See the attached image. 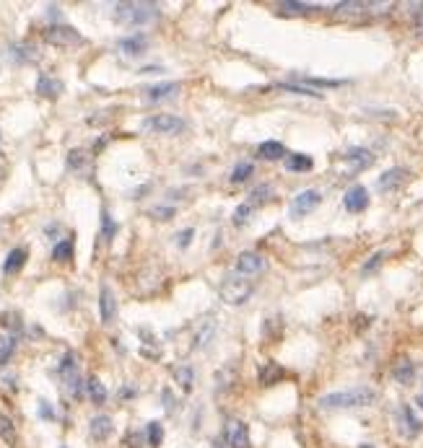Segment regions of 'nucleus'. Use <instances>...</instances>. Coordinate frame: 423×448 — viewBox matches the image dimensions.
Returning <instances> with one entry per match:
<instances>
[{"instance_id": "f257e3e1", "label": "nucleus", "mask_w": 423, "mask_h": 448, "mask_svg": "<svg viewBox=\"0 0 423 448\" xmlns=\"http://www.w3.org/2000/svg\"><path fill=\"white\" fill-rule=\"evenodd\" d=\"M376 402V391L369 386H354V389L330 391L325 397H320V407L322 409H358L369 407Z\"/></svg>"}, {"instance_id": "f03ea898", "label": "nucleus", "mask_w": 423, "mask_h": 448, "mask_svg": "<svg viewBox=\"0 0 423 448\" xmlns=\"http://www.w3.org/2000/svg\"><path fill=\"white\" fill-rule=\"evenodd\" d=\"M115 21L125 24V26H143L158 19L156 3H115Z\"/></svg>"}, {"instance_id": "7ed1b4c3", "label": "nucleus", "mask_w": 423, "mask_h": 448, "mask_svg": "<svg viewBox=\"0 0 423 448\" xmlns=\"http://www.w3.org/2000/svg\"><path fill=\"white\" fill-rule=\"evenodd\" d=\"M252 293H255V283L247 280V277H229L218 288L221 301L229 303V306H242V303H247L252 298Z\"/></svg>"}, {"instance_id": "20e7f679", "label": "nucleus", "mask_w": 423, "mask_h": 448, "mask_svg": "<svg viewBox=\"0 0 423 448\" xmlns=\"http://www.w3.org/2000/svg\"><path fill=\"white\" fill-rule=\"evenodd\" d=\"M42 40L52 44V47H78L83 44V37L73 26H65V24H49L47 29L42 31Z\"/></svg>"}, {"instance_id": "39448f33", "label": "nucleus", "mask_w": 423, "mask_h": 448, "mask_svg": "<svg viewBox=\"0 0 423 448\" xmlns=\"http://www.w3.org/2000/svg\"><path fill=\"white\" fill-rule=\"evenodd\" d=\"M185 127V119H179L177 114H154L143 122V130L154 135H179Z\"/></svg>"}, {"instance_id": "423d86ee", "label": "nucleus", "mask_w": 423, "mask_h": 448, "mask_svg": "<svg viewBox=\"0 0 423 448\" xmlns=\"http://www.w3.org/2000/svg\"><path fill=\"white\" fill-rule=\"evenodd\" d=\"M224 443L229 448H249V428L242 420H229L224 428Z\"/></svg>"}, {"instance_id": "0eeeda50", "label": "nucleus", "mask_w": 423, "mask_h": 448, "mask_svg": "<svg viewBox=\"0 0 423 448\" xmlns=\"http://www.w3.org/2000/svg\"><path fill=\"white\" fill-rule=\"evenodd\" d=\"M320 203H322V195H320L317 189H304V192H299V195L291 200V215H294V218L309 215Z\"/></svg>"}, {"instance_id": "6e6552de", "label": "nucleus", "mask_w": 423, "mask_h": 448, "mask_svg": "<svg viewBox=\"0 0 423 448\" xmlns=\"http://www.w3.org/2000/svg\"><path fill=\"white\" fill-rule=\"evenodd\" d=\"M408 176H410V171L403 169V166L387 169V171L376 179V189H379V192H395V189H400V187L408 182Z\"/></svg>"}, {"instance_id": "1a4fd4ad", "label": "nucleus", "mask_w": 423, "mask_h": 448, "mask_svg": "<svg viewBox=\"0 0 423 448\" xmlns=\"http://www.w3.org/2000/svg\"><path fill=\"white\" fill-rule=\"evenodd\" d=\"M376 3H358V0H348V3H335L333 13L340 16V19H361V16H369L374 13Z\"/></svg>"}, {"instance_id": "9d476101", "label": "nucleus", "mask_w": 423, "mask_h": 448, "mask_svg": "<svg viewBox=\"0 0 423 448\" xmlns=\"http://www.w3.org/2000/svg\"><path fill=\"white\" fill-rule=\"evenodd\" d=\"M397 425H400V433H403L405 438H415V436L423 430V422L415 417V412L410 404H403V407L397 409Z\"/></svg>"}, {"instance_id": "9b49d317", "label": "nucleus", "mask_w": 423, "mask_h": 448, "mask_svg": "<svg viewBox=\"0 0 423 448\" xmlns=\"http://www.w3.org/2000/svg\"><path fill=\"white\" fill-rule=\"evenodd\" d=\"M343 161L348 164L351 174H358V171H364V169H369V166L374 164V156L366 148H348L343 153Z\"/></svg>"}, {"instance_id": "f8f14e48", "label": "nucleus", "mask_w": 423, "mask_h": 448, "mask_svg": "<svg viewBox=\"0 0 423 448\" xmlns=\"http://www.w3.org/2000/svg\"><path fill=\"white\" fill-rule=\"evenodd\" d=\"M343 205L348 213H364L366 207H369V192H366V187L361 184L351 187L343 197Z\"/></svg>"}, {"instance_id": "ddd939ff", "label": "nucleus", "mask_w": 423, "mask_h": 448, "mask_svg": "<svg viewBox=\"0 0 423 448\" xmlns=\"http://www.w3.org/2000/svg\"><path fill=\"white\" fill-rule=\"evenodd\" d=\"M260 270H265V257L257 252H242L236 257V273L242 275H255Z\"/></svg>"}, {"instance_id": "4468645a", "label": "nucleus", "mask_w": 423, "mask_h": 448, "mask_svg": "<svg viewBox=\"0 0 423 448\" xmlns=\"http://www.w3.org/2000/svg\"><path fill=\"white\" fill-rule=\"evenodd\" d=\"M117 49L122 52V55H128V58H138V55H143L148 49V37L146 34H130V37H125V40L117 42Z\"/></svg>"}, {"instance_id": "2eb2a0df", "label": "nucleus", "mask_w": 423, "mask_h": 448, "mask_svg": "<svg viewBox=\"0 0 423 448\" xmlns=\"http://www.w3.org/2000/svg\"><path fill=\"white\" fill-rule=\"evenodd\" d=\"M179 94V83L174 80H167V83H156V86L146 88V101L156 104V101H167V98H174Z\"/></svg>"}, {"instance_id": "dca6fc26", "label": "nucleus", "mask_w": 423, "mask_h": 448, "mask_svg": "<svg viewBox=\"0 0 423 448\" xmlns=\"http://www.w3.org/2000/svg\"><path fill=\"white\" fill-rule=\"evenodd\" d=\"M99 311H101L104 324H112V319L117 316V301H115V293L109 291L107 285H101V291H99Z\"/></svg>"}, {"instance_id": "f3484780", "label": "nucleus", "mask_w": 423, "mask_h": 448, "mask_svg": "<svg viewBox=\"0 0 423 448\" xmlns=\"http://www.w3.org/2000/svg\"><path fill=\"white\" fill-rule=\"evenodd\" d=\"M257 379H260V386H276L278 381L285 379V370L283 365H278V363H263V368L257 373Z\"/></svg>"}, {"instance_id": "a211bd4d", "label": "nucleus", "mask_w": 423, "mask_h": 448, "mask_svg": "<svg viewBox=\"0 0 423 448\" xmlns=\"http://www.w3.org/2000/svg\"><path fill=\"white\" fill-rule=\"evenodd\" d=\"M392 376L397 384H413L415 381V363L410 361V358H400V361L392 365Z\"/></svg>"}, {"instance_id": "6ab92c4d", "label": "nucleus", "mask_w": 423, "mask_h": 448, "mask_svg": "<svg viewBox=\"0 0 423 448\" xmlns=\"http://www.w3.org/2000/svg\"><path fill=\"white\" fill-rule=\"evenodd\" d=\"M63 91H65L63 80L52 78V76H40V80H37V94L44 98H58Z\"/></svg>"}, {"instance_id": "aec40b11", "label": "nucleus", "mask_w": 423, "mask_h": 448, "mask_svg": "<svg viewBox=\"0 0 423 448\" xmlns=\"http://www.w3.org/2000/svg\"><path fill=\"white\" fill-rule=\"evenodd\" d=\"M26 259H29V252L24 249V246H16V249H10L8 257H6V264H3V270H6V275H16L26 264Z\"/></svg>"}, {"instance_id": "412c9836", "label": "nucleus", "mask_w": 423, "mask_h": 448, "mask_svg": "<svg viewBox=\"0 0 423 448\" xmlns=\"http://www.w3.org/2000/svg\"><path fill=\"white\" fill-rule=\"evenodd\" d=\"M257 156L265 158V161H281V158H285L288 153H285L283 143H276V140H265L263 146L257 148Z\"/></svg>"}, {"instance_id": "4be33fe9", "label": "nucleus", "mask_w": 423, "mask_h": 448, "mask_svg": "<svg viewBox=\"0 0 423 448\" xmlns=\"http://www.w3.org/2000/svg\"><path fill=\"white\" fill-rule=\"evenodd\" d=\"M91 438L94 440H107L112 436V417L107 415H97V417L91 420Z\"/></svg>"}, {"instance_id": "5701e85b", "label": "nucleus", "mask_w": 423, "mask_h": 448, "mask_svg": "<svg viewBox=\"0 0 423 448\" xmlns=\"http://www.w3.org/2000/svg\"><path fill=\"white\" fill-rule=\"evenodd\" d=\"M278 10L283 13V16H309V13H315L320 10L317 6H309V3H294V0H285L278 6Z\"/></svg>"}, {"instance_id": "b1692460", "label": "nucleus", "mask_w": 423, "mask_h": 448, "mask_svg": "<svg viewBox=\"0 0 423 448\" xmlns=\"http://www.w3.org/2000/svg\"><path fill=\"white\" fill-rule=\"evenodd\" d=\"M273 88H278V91H285V94H296V96L322 98V94H320V91H315V88H309V86H301V83H276Z\"/></svg>"}, {"instance_id": "393cba45", "label": "nucleus", "mask_w": 423, "mask_h": 448, "mask_svg": "<svg viewBox=\"0 0 423 448\" xmlns=\"http://www.w3.org/2000/svg\"><path fill=\"white\" fill-rule=\"evenodd\" d=\"M315 166L312 156H306V153H291V156H285V169L288 171H309Z\"/></svg>"}, {"instance_id": "a878e982", "label": "nucleus", "mask_w": 423, "mask_h": 448, "mask_svg": "<svg viewBox=\"0 0 423 448\" xmlns=\"http://www.w3.org/2000/svg\"><path fill=\"white\" fill-rule=\"evenodd\" d=\"M73 239H63V241H58L55 244V249H52V259L55 262H70L73 259Z\"/></svg>"}, {"instance_id": "bb28decb", "label": "nucleus", "mask_w": 423, "mask_h": 448, "mask_svg": "<svg viewBox=\"0 0 423 448\" xmlns=\"http://www.w3.org/2000/svg\"><path fill=\"white\" fill-rule=\"evenodd\" d=\"M299 80L301 86H309V88H338L343 86V80H330V78H312V76H294V83Z\"/></svg>"}, {"instance_id": "cd10ccee", "label": "nucleus", "mask_w": 423, "mask_h": 448, "mask_svg": "<svg viewBox=\"0 0 423 448\" xmlns=\"http://www.w3.org/2000/svg\"><path fill=\"white\" fill-rule=\"evenodd\" d=\"M252 174H255V164H252V161H239V164L234 166V171H231V184H242V182H247Z\"/></svg>"}, {"instance_id": "c85d7f7f", "label": "nucleus", "mask_w": 423, "mask_h": 448, "mask_svg": "<svg viewBox=\"0 0 423 448\" xmlns=\"http://www.w3.org/2000/svg\"><path fill=\"white\" fill-rule=\"evenodd\" d=\"M86 394L91 397L94 404H104V402H107V389H104V384H101L99 379L86 381Z\"/></svg>"}, {"instance_id": "c756f323", "label": "nucleus", "mask_w": 423, "mask_h": 448, "mask_svg": "<svg viewBox=\"0 0 423 448\" xmlns=\"http://www.w3.org/2000/svg\"><path fill=\"white\" fill-rule=\"evenodd\" d=\"M270 195H273V187L257 184L255 189L249 192V200H247V203L252 205V207H257V205H263V203H270Z\"/></svg>"}, {"instance_id": "7c9ffc66", "label": "nucleus", "mask_w": 423, "mask_h": 448, "mask_svg": "<svg viewBox=\"0 0 423 448\" xmlns=\"http://www.w3.org/2000/svg\"><path fill=\"white\" fill-rule=\"evenodd\" d=\"M281 334H283V322H281L278 316H273V319H267V322L263 324V337H265L267 342H276Z\"/></svg>"}, {"instance_id": "2f4dec72", "label": "nucleus", "mask_w": 423, "mask_h": 448, "mask_svg": "<svg viewBox=\"0 0 423 448\" xmlns=\"http://www.w3.org/2000/svg\"><path fill=\"white\" fill-rule=\"evenodd\" d=\"M16 352V337H0V365H6L10 361V355Z\"/></svg>"}, {"instance_id": "473e14b6", "label": "nucleus", "mask_w": 423, "mask_h": 448, "mask_svg": "<svg viewBox=\"0 0 423 448\" xmlns=\"http://www.w3.org/2000/svg\"><path fill=\"white\" fill-rule=\"evenodd\" d=\"M146 436H148V446H154V448L161 446V440H164V428H161V422H148Z\"/></svg>"}, {"instance_id": "72a5a7b5", "label": "nucleus", "mask_w": 423, "mask_h": 448, "mask_svg": "<svg viewBox=\"0 0 423 448\" xmlns=\"http://www.w3.org/2000/svg\"><path fill=\"white\" fill-rule=\"evenodd\" d=\"M117 234V223L112 221V215L107 210H101V236H104V241H112Z\"/></svg>"}, {"instance_id": "f704fd0d", "label": "nucleus", "mask_w": 423, "mask_h": 448, "mask_svg": "<svg viewBox=\"0 0 423 448\" xmlns=\"http://www.w3.org/2000/svg\"><path fill=\"white\" fill-rule=\"evenodd\" d=\"M0 438L6 443H16V428H13V420L0 415Z\"/></svg>"}, {"instance_id": "c9c22d12", "label": "nucleus", "mask_w": 423, "mask_h": 448, "mask_svg": "<svg viewBox=\"0 0 423 448\" xmlns=\"http://www.w3.org/2000/svg\"><path fill=\"white\" fill-rule=\"evenodd\" d=\"M86 164H89V156H86V150L76 148V150H70V153H68V166L73 169V171H81V169H83Z\"/></svg>"}, {"instance_id": "e433bc0d", "label": "nucleus", "mask_w": 423, "mask_h": 448, "mask_svg": "<svg viewBox=\"0 0 423 448\" xmlns=\"http://www.w3.org/2000/svg\"><path fill=\"white\" fill-rule=\"evenodd\" d=\"M234 381H236L234 368H224V370H218L216 373V384H218V389L221 391L231 389V386H234Z\"/></svg>"}, {"instance_id": "4c0bfd02", "label": "nucleus", "mask_w": 423, "mask_h": 448, "mask_svg": "<svg viewBox=\"0 0 423 448\" xmlns=\"http://www.w3.org/2000/svg\"><path fill=\"white\" fill-rule=\"evenodd\" d=\"M174 376H177V381L179 384H182V389L185 391H190L192 389V368H190V365H179L177 370H174Z\"/></svg>"}, {"instance_id": "58836bf2", "label": "nucleus", "mask_w": 423, "mask_h": 448, "mask_svg": "<svg viewBox=\"0 0 423 448\" xmlns=\"http://www.w3.org/2000/svg\"><path fill=\"white\" fill-rule=\"evenodd\" d=\"M384 257H387V252H376V254H372L369 257V262L364 264V270H361V275H372V273H376L379 267H382V262H384Z\"/></svg>"}, {"instance_id": "ea45409f", "label": "nucleus", "mask_w": 423, "mask_h": 448, "mask_svg": "<svg viewBox=\"0 0 423 448\" xmlns=\"http://www.w3.org/2000/svg\"><path fill=\"white\" fill-rule=\"evenodd\" d=\"M252 210H255V207H252L249 203L239 205V207L234 210V225H247V223H249V215H252Z\"/></svg>"}, {"instance_id": "a19ab883", "label": "nucleus", "mask_w": 423, "mask_h": 448, "mask_svg": "<svg viewBox=\"0 0 423 448\" xmlns=\"http://www.w3.org/2000/svg\"><path fill=\"white\" fill-rule=\"evenodd\" d=\"M192 236H195V231H192V228H185L182 234L174 236V239H177V246H182V249H188L190 241H192Z\"/></svg>"}, {"instance_id": "79ce46f5", "label": "nucleus", "mask_w": 423, "mask_h": 448, "mask_svg": "<svg viewBox=\"0 0 423 448\" xmlns=\"http://www.w3.org/2000/svg\"><path fill=\"white\" fill-rule=\"evenodd\" d=\"M151 215H156L158 221H169V218L174 215V207H154V210H151Z\"/></svg>"}, {"instance_id": "37998d69", "label": "nucleus", "mask_w": 423, "mask_h": 448, "mask_svg": "<svg viewBox=\"0 0 423 448\" xmlns=\"http://www.w3.org/2000/svg\"><path fill=\"white\" fill-rule=\"evenodd\" d=\"M413 19H415V24L423 29V3H415L413 6Z\"/></svg>"}, {"instance_id": "c03bdc74", "label": "nucleus", "mask_w": 423, "mask_h": 448, "mask_svg": "<svg viewBox=\"0 0 423 448\" xmlns=\"http://www.w3.org/2000/svg\"><path fill=\"white\" fill-rule=\"evenodd\" d=\"M164 402H167V404H164L167 412H172V409H174V402H172V391L169 389H164Z\"/></svg>"}, {"instance_id": "a18cd8bd", "label": "nucleus", "mask_w": 423, "mask_h": 448, "mask_svg": "<svg viewBox=\"0 0 423 448\" xmlns=\"http://www.w3.org/2000/svg\"><path fill=\"white\" fill-rule=\"evenodd\" d=\"M415 404H418V407L423 409V394H418V397H415Z\"/></svg>"}, {"instance_id": "49530a36", "label": "nucleus", "mask_w": 423, "mask_h": 448, "mask_svg": "<svg viewBox=\"0 0 423 448\" xmlns=\"http://www.w3.org/2000/svg\"><path fill=\"white\" fill-rule=\"evenodd\" d=\"M358 448H374V446H372V443H361Z\"/></svg>"}]
</instances>
